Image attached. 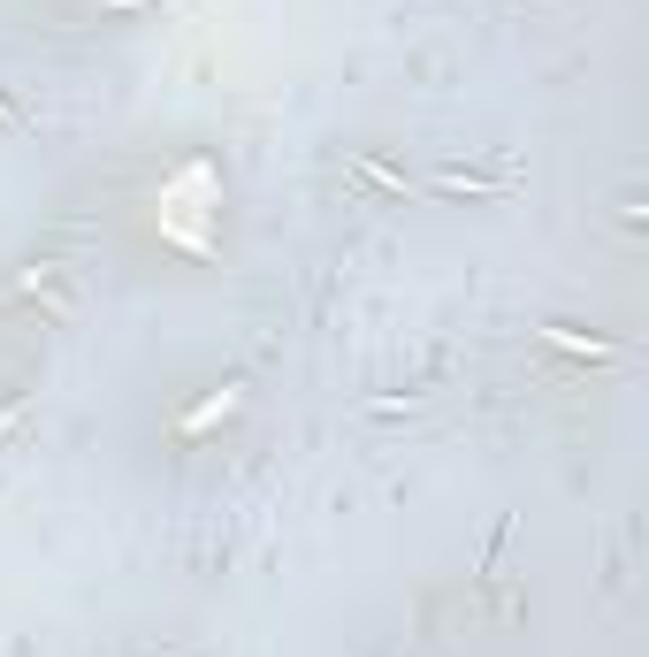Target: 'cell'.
Masks as SVG:
<instances>
[{
  "label": "cell",
  "instance_id": "obj_1",
  "mask_svg": "<svg viewBox=\"0 0 649 657\" xmlns=\"http://www.w3.org/2000/svg\"><path fill=\"white\" fill-rule=\"evenodd\" d=\"M542 344H558V352H574V360H611V352H619L611 336H581V328H566V322H542Z\"/></svg>",
  "mask_w": 649,
  "mask_h": 657
},
{
  "label": "cell",
  "instance_id": "obj_2",
  "mask_svg": "<svg viewBox=\"0 0 649 657\" xmlns=\"http://www.w3.org/2000/svg\"><path fill=\"white\" fill-rule=\"evenodd\" d=\"M352 169H359V176H367L375 192H389V199H405V192H413V184H405L397 169H383V161H367V153H352Z\"/></svg>",
  "mask_w": 649,
  "mask_h": 657
},
{
  "label": "cell",
  "instance_id": "obj_3",
  "mask_svg": "<svg viewBox=\"0 0 649 657\" xmlns=\"http://www.w3.org/2000/svg\"><path fill=\"white\" fill-rule=\"evenodd\" d=\"M230 405H237V391H222V397H206V405H199L192 421H184V428H206V421H222V413H230Z\"/></svg>",
  "mask_w": 649,
  "mask_h": 657
}]
</instances>
